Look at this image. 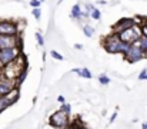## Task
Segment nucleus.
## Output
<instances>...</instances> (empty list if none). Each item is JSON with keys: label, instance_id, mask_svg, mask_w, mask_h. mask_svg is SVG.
<instances>
[{"label": "nucleus", "instance_id": "nucleus-21", "mask_svg": "<svg viewBox=\"0 0 147 129\" xmlns=\"http://www.w3.org/2000/svg\"><path fill=\"white\" fill-rule=\"evenodd\" d=\"M36 40H37V44H39V46H45V38L42 36L40 32H36Z\"/></svg>", "mask_w": 147, "mask_h": 129}, {"label": "nucleus", "instance_id": "nucleus-22", "mask_svg": "<svg viewBox=\"0 0 147 129\" xmlns=\"http://www.w3.org/2000/svg\"><path fill=\"white\" fill-rule=\"evenodd\" d=\"M33 16H34L37 20H39V19L42 17V9H39V7H34V9H33Z\"/></svg>", "mask_w": 147, "mask_h": 129}, {"label": "nucleus", "instance_id": "nucleus-24", "mask_svg": "<svg viewBox=\"0 0 147 129\" xmlns=\"http://www.w3.org/2000/svg\"><path fill=\"white\" fill-rule=\"evenodd\" d=\"M140 30H142V36L147 38V26L146 25H140Z\"/></svg>", "mask_w": 147, "mask_h": 129}, {"label": "nucleus", "instance_id": "nucleus-4", "mask_svg": "<svg viewBox=\"0 0 147 129\" xmlns=\"http://www.w3.org/2000/svg\"><path fill=\"white\" fill-rule=\"evenodd\" d=\"M49 124L56 129H67L70 125V121H69V115L64 113L63 111H57L54 112L49 119Z\"/></svg>", "mask_w": 147, "mask_h": 129}, {"label": "nucleus", "instance_id": "nucleus-16", "mask_svg": "<svg viewBox=\"0 0 147 129\" xmlns=\"http://www.w3.org/2000/svg\"><path fill=\"white\" fill-rule=\"evenodd\" d=\"M10 106V103H9V100L4 98V96H0V113L4 111V109H7Z\"/></svg>", "mask_w": 147, "mask_h": 129}, {"label": "nucleus", "instance_id": "nucleus-25", "mask_svg": "<svg viewBox=\"0 0 147 129\" xmlns=\"http://www.w3.org/2000/svg\"><path fill=\"white\" fill-rule=\"evenodd\" d=\"M67 129H87V128L83 126V125H69Z\"/></svg>", "mask_w": 147, "mask_h": 129}, {"label": "nucleus", "instance_id": "nucleus-3", "mask_svg": "<svg viewBox=\"0 0 147 129\" xmlns=\"http://www.w3.org/2000/svg\"><path fill=\"white\" fill-rule=\"evenodd\" d=\"M116 35L120 38L121 42L131 44V43H134L136 40L140 39L142 30H140V26L139 25H134V26H131V27H129V29H126V30H123L120 33H116Z\"/></svg>", "mask_w": 147, "mask_h": 129}, {"label": "nucleus", "instance_id": "nucleus-12", "mask_svg": "<svg viewBox=\"0 0 147 129\" xmlns=\"http://www.w3.org/2000/svg\"><path fill=\"white\" fill-rule=\"evenodd\" d=\"M70 16H71V19H76L77 22H82V19H83V9H82L79 4H74V6L71 7Z\"/></svg>", "mask_w": 147, "mask_h": 129}, {"label": "nucleus", "instance_id": "nucleus-1", "mask_svg": "<svg viewBox=\"0 0 147 129\" xmlns=\"http://www.w3.org/2000/svg\"><path fill=\"white\" fill-rule=\"evenodd\" d=\"M24 70H27V60H26V56H24L23 53H20L13 62L4 65V66L1 68V72H0V73H1L4 78H7V79L16 81L17 76H19L22 72H24Z\"/></svg>", "mask_w": 147, "mask_h": 129}, {"label": "nucleus", "instance_id": "nucleus-6", "mask_svg": "<svg viewBox=\"0 0 147 129\" xmlns=\"http://www.w3.org/2000/svg\"><path fill=\"white\" fill-rule=\"evenodd\" d=\"M22 52V46L19 47H7V49H0V63L4 66L10 62H13Z\"/></svg>", "mask_w": 147, "mask_h": 129}, {"label": "nucleus", "instance_id": "nucleus-23", "mask_svg": "<svg viewBox=\"0 0 147 129\" xmlns=\"http://www.w3.org/2000/svg\"><path fill=\"white\" fill-rule=\"evenodd\" d=\"M139 79L140 81H147V69H143L139 75Z\"/></svg>", "mask_w": 147, "mask_h": 129}, {"label": "nucleus", "instance_id": "nucleus-27", "mask_svg": "<svg viewBox=\"0 0 147 129\" xmlns=\"http://www.w3.org/2000/svg\"><path fill=\"white\" fill-rule=\"evenodd\" d=\"M57 102H59L60 105H61V103H64V102H66V99H64V96H61V95H60V96H57Z\"/></svg>", "mask_w": 147, "mask_h": 129}, {"label": "nucleus", "instance_id": "nucleus-18", "mask_svg": "<svg viewBox=\"0 0 147 129\" xmlns=\"http://www.w3.org/2000/svg\"><path fill=\"white\" fill-rule=\"evenodd\" d=\"M50 55H51V57H53V59H56V60H64V56H63V55H60L57 50H51V52H50Z\"/></svg>", "mask_w": 147, "mask_h": 129}, {"label": "nucleus", "instance_id": "nucleus-26", "mask_svg": "<svg viewBox=\"0 0 147 129\" xmlns=\"http://www.w3.org/2000/svg\"><path fill=\"white\" fill-rule=\"evenodd\" d=\"M30 6L32 7H40V1L39 0H30Z\"/></svg>", "mask_w": 147, "mask_h": 129}, {"label": "nucleus", "instance_id": "nucleus-2", "mask_svg": "<svg viewBox=\"0 0 147 129\" xmlns=\"http://www.w3.org/2000/svg\"><path fill=\"white\" fill-rule=\"evenodd\" d=\"M101 44H103L104 50H106L107 53H111V55H114V53H121V55H124V53L129 50V46H130L129 43L121 42L120 38H119L116 33H111V35H107L106 38H103Z\"/></svg>", "mask_w": 147, "mask_h": 129}, {"label": "nucleus", "instance_id": "nucleus-10", "mask_svg": "<svg viewBox=\"0 0 147 129\" xmlns=\"http://www.w3.org/2000/svg\"><path fill=\"white\" fill-rule=\"evenodd\" d=\"M13 87H16L14 81L7 79V78H4V76L0 73V96H6Z\"/></svg>", "mask_w": 147, "mask_h": 129}, {"label": "nucleus", "instance_id": "nucleus-7", "mask_svg": "<svg viewBox=\"0 0 147 129\" xmlns=\"http://www.w3.org/2000/svg\"><path fill=\"white\" fill-rule=\"evenodd\" d=\"M22 46V40L19 35L14 36H6L0 35V49H7V47H19Z\"/></svg>", "mask_w": 147, "mask_h": 129}, {"label": "nucleus", "instance_id": "nucleus-20", "mask_svg": "<svg viewBox=\"0 0 147 129\" xmlns=\"http://www.w3.org/2000/svg\"><path fill=\"white\" fill-rule=\"evenodd\" d=\"M98 82H100L101 85H109V83H110V78L106 76V75H100V76H98Z\"/></svg>", "mask_w": 147, "mask_h": 129}, {"label": "nucleus", "instance_id": "nucleus-29", "mask_svg": "<svg viewBox=\"0 0 147 129\" xmlns=\"http://www.w3.org/2000/svg\"><path fill=\"white\" fill-rule=\"evenodd\" d=\"M142 129H147V122H144V124L142 125Z\"/></svg>", "mask_w": 147, "mask_h": 129}, {"label": "nucleus", "instance_id": "nucleus-9", "mask_svg": "<svg viewBox=\"0 0 147 129\" xmlns=\"http://www.w3.org/2000/svg\"><path fill=\"white\" fill-rule=\"evenodd\" d=\"M134 25H136V23H134L133 17H124V19L117 20V22L111 26V30H113V33H120V32H123V30H126V29L134 26Z\"/></svg>", "mask_w": 147, "mask_h": 129}, {"label": "nucleus", "instance_id": "nucleus-17", "mask_svg": "<svg viewBox=\"0 0 147 129\" xmlns=\"http://www.w3.org/2000/svg\"><path fill=\"white\" fill-rule=\"evenodd\" d=\"M89 16H90L93 20H100V19H101V13H100V10H98V9H96V7H94V9H93V10L89 13Z\"/></svg>", "mask_w": 147, "mask_h": 129}, {"label": "nucleus", "instance_id": "nucleus-15", "mask_svg": "<svg viewBox=\"0 0 147 129\" xmlns=\"http://www.w3.org/2000/svg\"><path fill=\"white\" fill-rule=\"evenodd\" d=\"M83 33H84V36L92 38V36L94 35V29H93L90 25H84V26H83Z\"/></svg>", "mask_w": 147, "mask_h": 129}, {"label": "nucleus", "instance_id": "nucleus-5", "mask_svg": "<svg viewBox=\"0 0 147 129\" xmlns=\"http://www.w3.org/2000/svg\"><path fill=\"white\" fill-rule=\"evenodd\" d=\"M123 56H124V59H126L129 63H136V62L142 60L143 57H146L147 53H144L136 43H131V44L129 46V50H127Z\"/></svg>", "mask_w": 147, "mask_h": 129}, {"label": "nucleus", "instance_id": "nucleus-19", "mask_svg": "<svg viewBox=\"0 0 147 129\" xmlns=\"http://www.w3.org/2000/svg\"><path fill=\"white\" fill-rule=\"evenodd\" d=\"M60 111H63L64 113H67V115H70L71 113V106L69 105V103H61V108H60Z\"/></svg>", "mask_w": 147, "mask_h": 129}, {"label": "nucleus", "instance_id": "nucleus-11", "mask_svg": "<svg viewBox=\"0 0 147 129\" xmlns=\"http://www.w3.org/2000/svg\"><path fill=\"white\" fill-rule=\"evenodd\" d=\"M7 100H9V103L10 105H13V103H16L17 100H19V98H20V90H19V87L16 86V87H13L6 96H4Z\"/></svg>", "mask_w": 147, "mask_h": 129}, {"label": "nucleus", "instance_id": "nucleus-31", "mask_svg": "<svg viewBox=\"0 0 147 129\" xmlns=\"http://www.w3.org/2000/svg\"><path fill=\"white\" fill-rule=\"evenodd\" d=\"M142 25H146V26H147V17H146V19H143V23H142Z\"/></svg>", "mask_w": 147, "mask_h": 129}, {"label": "nucleus", "instance_id": "nucleus-8", "mask_svg": "<svg viewBox=\"0 0 147 129\" xmlns=\"http://www.w3.org/2000/svg\"><path fill=\"white\" fill-rule=\"evenodd\" d=\"M0 35H6V36L19 35L17 23H14L11 20H0Z\"/></svg>", "mask_w": 147, "mask_h": 129}, {"label": "nucleus", "instance_id": "nucleus-30", "mask_svg": "<svg viewBox=\"0 0 147 129\" xmlns=\"http://www.w3.org/2000/svg\"><path fill=\"white\" fill-rule=\"evenodd\" d=\"M74 47H76V49H83V46H82V44H76Z\"/></svg>", "mask_w": 147, "mask_h": 129}, {"label": "nucleus", "instance_id": "nucleus-32", "mask_svg": "<svg viewBox=\"0 0 147 129\" xmlns=\"http://www.w3.org/2000/svg\"><path fill=\"white\" fill-rule=\"evenodd\" d=\"M39 1H40V3H42V1H45V0H39Z\"/></svg>", "mask_w": 147, "mask_h": 129}, {"label": "nucleus", "instance_id": "nucleus-28", "mask_svg": "<svg viewBox=\"0 0 147 129\" xmlns=\"http://www.w3.org/2000/svg\"><path fill=\"white\" fill-rule=\"evenodd\" d=\"M116 118H117V113L114 112V113H113V116H111V119H110V122H114V121H116Z\"/></svg>", "mask_w": 147, "mask_h": 129}, {"label": "nucleus", "instance_id": "nucleus-14", "mask_svg": "<svg viewBox=\"0 0 147 129\" xmlns=\"http://www.w3.org/2000/svg\"><path fill=\"white\" fill-rule=\"evenodd\" d=\"M136 44L144 52V53H147V38H144V36H140V39L139 40H136Z\"/></svg>", "mask_w": 147, "mask_h": 129}, {"label": "nucleus", "instance_id": "nucleus-13", "mask_svg": "<svg viewBox=\"0 0 147 129\" xmlns=\"http://www.w3.org/2000/svg\"><path fill=\"white\" fill-rule=\"evenodd\" d=\"M73 72L77 73L79 76L84 78V79H92V72L87 68H76V69H73Z\"/></svg>", "mask_w": 147, "mask_h": 129}]
</instances>
